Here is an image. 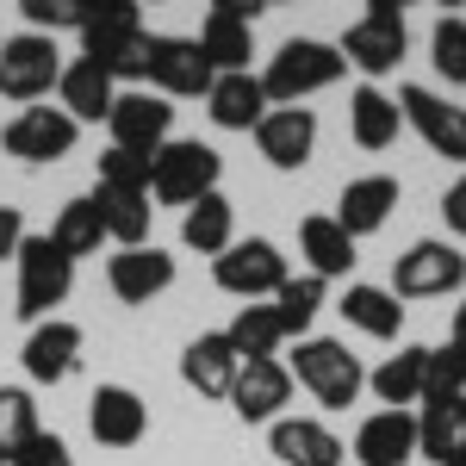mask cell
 Wrapping results in <instances>:
<instances>
[{
    "label": "cell",
    "mask_w": 466,
    "mask_h": 466,
    "mask_svg": "<svg viewBox=\"0 0 466 466\" xmlns=\"http://www.w3.org/2000/svg\"><path fill=\"white\" fill-rule=\"evenodd\" d=\"M149 25L131 0H87V25H81V56L100 63L112 81H144L149 69Z\"/></svg>",
    "instance_id": "obj_1"
},
{
    "label": "cell",
    "mask_w": 466,
    "mask_h": 466,
    "mask_svg": "<svg viewBox=\"0 0 466 466\" xmlns=\"http://www.w3.org/2000/svg\"><path fill=\"white\" fill-rule=\"evenodd\" d=\"M342 75H349V63H342V50H336V44H318V37H287V44L268 56L261 87H268V106H305L311 94L336 87Z\"/></svg>",
    "instance_id": "obj_2"
},
{
    "label": "cell",
    "mask_w": 466,
    "mask_h": 466,
    "mask_svg": "<svg viewBox=\"0 0 466 466\" xmlns=\"http://www.w3.org/2000/svg\"><path fill=\"white\" fill-rule=\"evenodd\" d=\"M218 175H224V156L199 137H175L149 156V199L156 206H199L206 193H218Z\"/></svg>",
    "instance_id": "obj_3"
},
{
    "label": "cell",
    "mask_w": 466,
    "mask_h": 466,
    "mask_svg": "<svg viewBox=\"0 0 466 466\" xmlns=\"http://www.w3.org/2000/svg\"><path fill=\"white\" fill-rule=\"evenodd\" d=\"M287 373L318 398L323 410H349V404L367 392V367H360V360L349 355V342H336V336H305L299 355L287 360Z\"/></svg>",
    "instance_id": "obj_4"
},
{
    "label": "cell",
    "mask_w": 466,
    "mask_h": 466,
    "mask_svg": "<svg viewBox=\"0 0 466 466\" xmlns=\"http://www.w3.org/2000/svg\"><path fill=\"white\" fill-rule=\"evenodd\" d=\"M404 6L398 0H367V13H360L355 25L342 32V63L349 69H360L367 81H380V75H392L398 63H404Z\"/></svg>",
    "instance_id": "obj_5"
},
{
    "label": "cell",
    "mask_w": 466,
    "mask_h": 466,
    "mask_svg": "<svg viewBox=\"0 0 466 466\" xmlns=\"http://www.w3.org/2000/svg\"><path fill=\"white\" fill-rule=\"evenodd\" d=\"M13 261H19V305H13V311L25 323H44L75 292V261L56 249L50 237H25Z\"/></svg>",
    "instance_id": "obj_6"
},
{
    "label": "cell",
    "mask_w": 466,
    "mask_h": 466,
    "mask_svg": "<svg viewBox=\"0 0 466 466\" xmlns=\"http://www.w3.org/2000/svg\"><path fill=\"white\" fill-rule=\"evenodd\" d=\"M56 81H63V50H56V37H44V32L0 37V100L32 106Z\"/></svg>",
    "instance_id": "obj_7"
},
{
    "label": "cell",
    "mask_w": 466,
    "mask_h": 466,
    "mask_svg": "<svg viewBox=\"0 0 466 466\" xmlns=\"http://www.w3.org/2000/svg\"><path fill=\"white\" fill-rule=\"evenodd\" d=\"M149 94H162V100H206L212 94V63H206V50H199V37H149Z\"/></svg>",
    "instance_id": "obj_8"
},
{
    "label": "cell",
    "mask_w": 466,
    "mask_h": 466,
    "mask_svg": "<svg viewBox=\"0 0 466 466\" xmlns=\"http://www.w3.org/2000/svg\"><path fill=\"white\" fill-rule=\"evenodd\" d=\"M255 19H261V0H212L206 25H199V50L212 75H243L255 56Z\"/></svg>",
    "instance_id": "obj_9"
},
{
    "label": "cell",
    "mask_w": 466,
    "mask_h": 466,
    "mask_svg": "<svg viewBox=\"0 0 466 466\" xmlns=\"http://www.w3.org/2000/svg\"><path fill=\"white\" fill-rule=\"evenodd\" d=\"M212 280L230 299H274V292L287 287V255L274 249L268 237H249V243H230V249L212 261Z\"/></svg>",
    "instance_id": "obj_10"
},
{
    "label": "cell",
    "mask_w": 466,
    "mask_h": 466,
    "mask_svg": "<svg viewBox=\"0 0 466 466\" xmlns=\"http://www.w3.org/2000/svg\"><path fill=\"white\" fill-rule=\"evenodd\" d=\"M112 149H137V156H156L162 144H175V106L162 100V94H149V87H125L118 100H112Z\"/></svg>",
    "instance_id": "obj_11"
},
{
    "label": "cell",
    "mask_w": 466,
    "mask_h": 466,
    "mask_svg": "<svg viewBox=\"0 0 466 466\" xmlns=\"http://www.w3.org/2000/svg\"><path fill=\"white\" fill-rule=\"evenodd\" d=\"M466 280V255L454 243H410V249L392 261V292L398 299H448L461 292Z\"/></svg>",
    "instance_id": "obj_12"
},
{
    "label": "cell",
    "mask_w": 466,
    "mask_h": 466,
    "mask_svg": "<svg viewBox=\"0 0 466 466\" xmlns=\"http://www.w3.org/2000/svg\"><path fill=\"white\" fill-rule=\"evenodd\" d=\"M398 112H404V125H410L441 162H461L466 168V106H448L435 87H398Z\"/></svg>",
    "instance_id": "obj_13"
},
{
    "label": "cell",
    "mask_w": 466,
    "mask_h": 466,
    "mask_svg": "<svg viewBox=\"0 0 466 466\" xmlns=\"http://www.w3.org/2000/svg\"><path fill=\"white\" fill-rule=\"evenodd\" d=\"M75 137H81V125L63 106H25L0 131L6 156H19V162H63V156H75Z\"/></svg>",
    "instance_id": "obj_14"
},
{
    "label": "cell",
    "mask_w": 466,
    "mask_h": 466,
    "mask_svg": "<svg viewBox=\"0 0 466 466\" xmlns=\"http://www.w3.org/2000/svg\"><path fill=\"white\" fill-rule=\"evenodd\" d=\"M255 149H261V162L280 168V175L305 168L311 149H318V112L311 106H274L255 125Z\"/></svg>",
    "instance_id": "obj_15"
},
{
    "label": "cell",
    "mask_w": 466,
    "mask_h": 466,
    "mask_svg": "<svg viewBox=\"0 0 466 466\" xmlns=\"http://www.w3.org/2000/svg\"><path fill=\"white\" fill-rule=\"evenodd\" d=\"M292 404V373L287 360H243L237 367V386H230V410L243 423H280V410Z\"/></svg>",
    "instance_id": "obj_16"
},
{
    "label": "cell",
    "mask_w": 466,
    "mask_h": 466,
    "mask_svg": "<svg viewBox=\"0 0 466 466\" xmlns=\"http://www.w3.org/2000/svg\"><path fill=\"white\" fill-rule=\"evenodd\" d=\"M19 360H25V380H32V386H63L75 373V360H81V323H69V318L32 323Z\"/></svg>",
    "instance_id": "obj_17"
},
{
    "label": "cell",
    "mask_w": 466,
    "mask_h": 466,
    "mask_svg": "<svg viewBox=\"0 0 466 466\" xmlns=\"http://www.w3.org/2000/svg\"><path fill=\"white\" fill-rule=\"evenodd\" d=\"M87 430L100 448H137L149 435V404L131 386H100L87 398Z\"/></svg>",
    "instance_id": "obj_18"
},
{
    "label": "cell",
    "mask_w": 466,
    "mask_h": 466,
    "mask_svg": "<svg viewBox=\"0 0 466 466\" xmlns=\"http://www.w3.org/2000/svg\"><path fill=\"white\" fill-rule=\"evenodd\" d=\"M106 287L125 299V305H149V299H162V292L175 287V255L144 243V249H118L106 261Z\"/></svg>",
    "instance_id": "obj_19"
},
{
    "label": "cell",
    "mask_w": 466,
    "mask_h": 466,
    "mask_svg": "<svg viewBox=\"0 0 466 466\" xmlns=\"http://www.w3.org/2000/svg\"><path fill=\"white\" fill-rule=\"evenodd\" d=\"M268 448H274L280 466H342L349 461L342 435L329 430V423H318V417H280L268 430Z\"/></svg>",
    "instance_id": "obj_20"
},
{
    "label": "cell",
    "mask_w": 466,
    "mask_h": 466,
    "mask_svg": "<svg viewBox=\"0 0 466 466\" xmlns=\"http://www.w3.org/2000/svg\"><path fill=\"white\" fill-rule=\"evenodd\" d=\"M237 367H243V355L230 349V336H224V329H206V336L187 342V355H180V380H187L199 398H230Z\"/></svg>",
    "instance_id": "obj_21"
},
{
    "label": "cell",
    "mask_w": 466,
    "mask_h": 466,
    "mask_svg": "<svg viewBox=\"0 0 466 466\" xmlns=\"http://www.w3.org/2000/svg\"><path fill=\"white\" fill-rule=\"evenodd\" d=\"M355 461L360 466H410L417 461V417L410 410H373L355 430Z\"/></svg>",
    "instance_id": "obj_22"
},
{
    "label": "cell",
    "mask_w": 466,
    "mask_h": 466,
    "mask_svg": "<svg viewBox=\"0 0 466 466\" xmlns=\"http://www.w3.org/2000/svg\"><path fill=\"white\" fill-rule=\"evenodd\" d=\"M398 212V180L392 175H360L342 187V199H336V224L349 230V237H373V230H386V218Z\"/></svg>",
    "instance_id": "obj_23"
},
{
    "label": "cell",
    "mask_w": 466,
    "mask_h": 466,
    "mask_svg": "<svg viewBox=\"0 0 466 466\" xmlns=\"http://www.w3.org/2000/svg\"><path fill=\"white\" fill-rule=\"evenodd\" d=\"M206 112H212L218 131H255L261 118H268V87H261V75H218L212 94H206Z\"/></svg>",
    "instance_id": "obj_24"
},
{
    "label": "cell",
    "mask_w": 466,
    "mask_h": 466,
    "mask_svg": "<svg viewBox=\"0 0 466 466\" xmlns=\"http://www.w3.org/2000/svg\"><path fill=\"white\" fill-rule=\"evenodd\" d=\"M56 94H63V112H69L75 125H100V118H112L118 81H112L100 63L75 56V63H63V81H56Z\"/></svg>",
    "instance_id": "obj_25"
},
{
    "label": "cell",
    "mask_w": 466,
    "mask_h": 466,
    "mask_svg": "<svg viewBox=\"0 0 466 466\" xmlns=\"http://www.w3.org/2000/svg\"><path fill=\"white\" fill-rule=\"evenodd\" d=\"M417 454L435 466L466 461V398H430L417 410Z\"/></svg>",
    "instance_id": "obj_26"
},
{
    "label": "cell",
    "mask_w": 466,
    "mask_h": 466,
    "mask_svg": "<svg viewBox=\"0 0 466 466\" xmlns=\"http://www.w3.org/2000/svg\"><path fill=\"white\" fill-rule=\"evenodd\" d=\"M299 255H305V268L318 274L323 287H329V280H349L355 261H360L355 237H349L336 218H305V224H299Z\"/></svg>",
    "instance_id": "obj_27"
},
{
    "label": "cell",
    "mask_w": 466,
    "mask_h": 466,
    "mask_svg": "<svg viewBox=\"0 0 466 466\" xmlns=\"http://www.w3.org/2000/svg\"><path fill=\"white\" fill-rule=\"evenodd\" d=\"M398 125H404V112L386 87H373V81H360L355 94H349V137L360 149H392L398 144Z\"/></svg>",
    "instance_id": "obj_28"
},
{
    "label": "cell",
    "mask_w": 466,
    "mask_h": 466,
    "mask_svg": "<svg viewBox=\"0 0 466 466\" xmlns=\"http://www.w3.org/2000/svg\"><path fill=\"white\" fill-rule=\"evenodd\" d=\"M180 243L218 261V255L237 243V206H230L224 193H206L199 206H187V212H180Z\"/></svg>",
    "instance_id": "obj_29"
},
{
    "label": "cell",
    "mask_w": 466,
    "mask_h": 466,
    "mask_svg": "<svg viewBox=\"0 0 466 466\" xmlns=\"http://www.w3.org/2000/svg\"><path fill=\"white\" fill-rule=\"evenodd\" d=\"M423 360H430V349H398V355H386L373 373H367V386H373V398L386 404V410H410V404H423Z\"/></svg>",
    "instance_id": "obj_30"
},
{
    "label": "cell",
    "mask_w": 466,
    "mask_h": 466,
    "mask_svg": "<svg viewBox=\"0 0 466 466\" xmlns=\"http://www.w3.org/2000/svg\"><path fill=\"white\" fill-rule=\"evenodd\" d=\"M342 318L355 323L360 336H373V342H392L398 329H404V305H398V292L392 287H349L342 292V305H336Z\"/></svg>",
    "instance_id": "obj_31"
},
{
    "label": "cell",
    "mask_w": 466,
    "mask_h": 466,
    "mask_svg": "<svg viewBox=\"0 0 466 466\" xmlns=\"http://www.w3.org/2000/svg\"><path fill=\"white\" fill-rule=\"evenodd\" d=\"M50 243L69 255V261H81V255H100V243H106V218H100V199H94V193L69 199V206L56 212V224H50Z\"/></svg>",
    "instance_id": "obj_32"
},
{
    "label": "cell",
    "mask_w": 466,
    "mask_h": 466,
    "mask_svg": "<svg viewBox=\"0 0 466 466\" xmlns=\"http://www.w3.org/2000/svg\"><path fill=\"white\" fill-rule=\"evenodd\" d=\"M224 336H230V349H237L243 360H274V349L287 342V323H280L274 305H243Z\"/></svg>",
    "instance_id": "obj_33"
},
{
    "label": "cell",
    "mask_w": 466,
    "mask_h": 466,
    "mask_svg": "<svg viewBox=\"0 0 466 466\" xmlns=\"http://www.w3.org/2000/svg\"><path fill=\"white\" fill-rule=\"evenodd\" d=\"M94 199H100V218H106V243H118V249H144L149 243V218H156L149 193H94Z\"/></svg>",
    "instance_id": "obj_34"
},
{
    "label": "cell",
    "mask_w": 466,
    "mask_h": 466,
    "mask_svg": "<svg viewBox=\"0 0 466 466\" xmlns=\"http://www.w3.org/2000/svg\"><path fill=\"white\" fill-rule=\"evenodd\" d=\"M274 311H280V323H287V336L305 342L311 318L323 311V280H318V274H287V287L274 292Z\"/></svg>",
    "instance_id": "obj_35"
},
{
    "label": "cell",
    "mask_w": 466,
    "mask_h": 466,
    "mask_svg": "<svg viewBox=\"0 0 466 466\" xmlns=\"http://www.w3.org/2000/svg\"><path fill=\"white\" fill-rule=\"evenodd\" d=\"M37 435V404L25 386H0V466Z\"/></svg>",
    "instance_id": "obj_36"
},
{
    "label": "cell",
    "mask_w": 466,
    "mask_h": 466,
    "mask_svg": "<svg viewBox=\"0 0 466 466\" xmlns=\"http://www.w3.org/2000/svg\"><path fill=\"white\" fill-rule=\"evenodd\" d=\"M430 398H466V349L454 336L441 349H430V360H423V404Z\"/></svg>",
    "instance_id": "obj_37"
},
{
    "label": "cell",
    "mask_w": 466,
    "mask_h": 466,
    "mask_svg": "<svg viewBox=\"0 0 466 466\" xmlns=\"http://www.w3.org/2000/svg\"><path fill=\"white\" fill-rule=\"evenodd\" d=\"M430 63H435V75H441V81H454V87L466 81V19H435Z\"/></svg>",
    "instance_id": "obj_38"
},
{
    "label": "cell",
    "mask_w": 466,
    "mask_h": 466,
    "mask_svg": "<svg viewBox=\"0 0 466 466\" xmlns=\"http://www.w3.org/2000/svg\"><path fill=\"white\" fill-rule=\"evenodd\" d=\"M19 13H25V25L44 32V37L81 32V25H87V0H19Z\"/></svg>",
    "instance_id": "obj_39"
},
{
    "label": "cell",
    "mask_w": 466,
    "mask_h": 466,
    "mask_svg": "<svg viewBox=\"0 0 466 466\" xmlns=\"http://www.w3.org/2000/svg\"><path fill=\"white\" fill-rule=\"evenodd\" d=\"M100 193H149V156H137V149H106L100 156Z\"/></svg>",
    "instance_id": "obj_40"
},
{
    "label": "cell",
    "mask_w": 466,
    "mask_h": 466,
    "mask_svg": "<svg viewBox=\"0 0 466 466\" xmlns=\"http://www.w3.org/2000/svg\"><path fill=\"white\" fill-rule=\"evenodd\" d=\"M6 466H75V454H69V441H63V435L37 430V435H32V441H25V448H19V454H13Z\"/></svg>",
    "instance_id": "obj_41"
},
{
    "label": "cell",
    "mask_w": 466,
    "mask_h": 466,
    "mask_svg": "<svg viewBox=\"0 0 466 466\" xmlns=\"http://www.w3.org/2000/svg\"><path fill=\"white\" fill-rule=\"evenodd\" d=\"M25 237H32V230H25V212H19V206H0V261H13Z\"/></svg>",
    "instance_id": "obj_42"
},
{
    "label": "cell",
    "mask_w": 466,
    "mask_h": 466,
    "mask_svg": "<svg viewBox=\"0 0 466 466\" xmlns=\"http://www.w3.org/2000/svg\"><path fill=\"white\" fill-rule=\"evenodd\" d=\"M441 218H448V230H454V237H466V175L441 193Z\"/></svg>",
    "instance_id": "obj_43"
},
{
    "label": "cell",
    "mask_w": 466,
    "mask_h": 466,
    "mask_svg": "<svg viewBox=\"0 0 466 466\" xmlns=\"http://www.w3.org/2000/svg\"><path fill=\"white\" fill-rule=\"evenodd\" d=\"M454 342L466 349V299H461V311H454Z\"/></svg>",
    "instance_id": "obj_44"
},
{
    "label": "cell",
    "mask_w": 466,
    "mask_h": 466,
    "mask_svg": "<svg viewBox=\"0 0 466 466\" xmlns=\"http://www.w3.org/2000/svg\"><path fill=\"white\" fill-rule=\"evenodd\" d=\"M454 466H466V461H454Z\"/></svg>",
    "instance_id": "obj_45"
}]
</instances>
